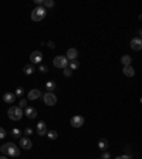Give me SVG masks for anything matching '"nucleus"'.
Listing matches in <instances>:
<instances>
[{
	"instance_id": "nucleus-11",
	"label": "nucleus",
	"mask_w": 142,
	"mask_h": 159,
	"mask_svg": "<svg viewBox=\"0 0 142 159\" xmlns=\"http://www.w3.org/2000/svg\"><path fill=\"white\" fill-rule=\"evenodd\" d=\"M77 57H78V51H77V49H68V51H67V60H77Z\"/></svg>"
},
{
	"instance_id": "nucleus-14",
	"label": "nucleus",
	"mask_w": 142,
	"mask_h": 159,
	"mask_svg": "<svg viewBox=\"0 0 142 159\" xmlns=\"http://www.w3.org/2000/svg\"><path fill=\"white\" fill-rule=\"evenodd\" d=\"M122 72H124V75H126V77H134V75H135V70H134L131 66L124 67V68H122Z\"/></svg>"
},
{
	"instance_id": "nucleus-5",
	"label": "nucleus",
	"mask_w": 142,
	"mask_h": 159,
	"mask_svg": "<svg viewBox=\"0 0 142 159\" xmlns=\"http://www.w3.org/2000/svg\"><path fill=\"white\" fill-rule=\"evenodd\" d=\"M43 99L46 102V105H50V107L57 104V97L54 95V93H46L43 95Z\"/></svg>"
},
{
	"instance_id": "nucleus-9",
	"label": "nucleus",
	"mask_w": 142,
	"mask_h": 159,
	"mask_svg": "<svg viewBox=\"0 0 142 159\" xmlns=\"http://www.w3.org/2000/svg\"><path fill=\"white\" fill-rule=\"evenodd\" d=\"M131 49L135 50V51H139L142 49V40L141 37H135V39L131 40Z\"/></svg>"
},
{
	"instance_id": "nucleus-23",
	"label": "nucleus",
	"mask_w": 142,
	"mask_h": 159,
	"mask_svg": "<svg viewBox=\"0 0 142 159\" xmlns=\"http://www.w3.org/2000/svg\"><path fill=\"white\" fill-rule=\"evenodd\" d=\"M43 7H54V1L53 0H44L43 1Z\"/></svg>"
},
{
	"instance_id": "nucleus-10",
	"label": "nucleus",
	"mask_w": 142,
	"mask_h": 159,
	"mask_svg": "<svg viewBox=\"0 0 142 159\" xmlns=\"http://www.w3.org/2000/svg\"><path fill=\"white\" fill-rule=\"evenodd\" d=\"M37 134L40 137H44V135H47V125H46V122H38L37 124Z\"/></svg>"
},
{
	"instance_id": "nucleus-21",
	"label": "nucleus",
	"mask_w": 142,
	"mask_h": 159,
	"mask_svg": "<svg viewBox=\"0 0 142 159\" xmlns=\"http://www.w3.org/2000/svg\"><path fill=\"white\" fill-rule=\"evenodd\" d=\"M20 135H22V132H20L19 128H13L11 129V137L13 138H20Z\"/></svg>"
},
{
	"instance_id": "nucleus-7",
	"label": "nucleus",
	"mask_w": 142,
	"mask_h": 159,
	"mask_svg": "<svg viewBox=\"0 0 142 159\" xmlns=\"http://www.w3.org/2000/svg\"><path fill=\"white\" fill-rule=\"evenodd\" d=\"M82 125H84V116L74 115L71 118V126H74V128H81Z\"/></svg>"
},
{
	"instance_id": "nucleus-25",
	"label": "nucleus",
	"mask_w": 142,
	"mask_h": 159,
	"mask_svg": "<svg viewBox=\"0 0 142 159\" xmlns=\"http://www.w3.org/2000/svg\"><path fill=\"white\" fill-rule=\"evenodd\" d=\"M19 107H20V108H27V99H20Z\"/></svg>"
},
{
	"instance_id": "nucleus-1",
	"label": "nucleus",
	"mask_w": 142,
	"mask_h": 159,
	"mask_svg": "<svg viewBox=\"0 0 142 159\" xmlns=\"http://www.w3.org/2000/svg\"><path fill=\"white\" fill-rule=\"evenodd\" d=\"M0 152L4 156H11V158H19L20 156V148L13 142H7L4 145H1Z\"/></svg>"
},
{
	"instance_id": "nucleus-13",
	"label": "nucleus",
	"mask_w": 142,
	"mask_h": 159,
	"mask_svg": "<svg viewBox=\"0 0 142 159\" xmlns=\"http://www.w3.org/2000/svg\"><path fill=\"white\" fill-rule=\"evenodd\" d=\"M40 97H41V91H40V90H36V88H34V90H31V91L28 93V99H38Z\"/></svg>"
},
{
	"instance_id": "nucleus-26",
	"label": "nucleus",
	"mask_w": 142,
	"mask_h": 159,
	"mask_svg": "<svg viewBox=\"0 0 142 159\" xmlns=\"http://www.w3.org/2000/svg\"><path fill=\"white\" fill-rule=\"evenodd\" d=\"M63 74H64L66 77H71V74H72V71H71L70 68L67 67V68H64V71H63Z\"/></svg>"
},
{
	"instance_id": "nucleus-31",
	"label": "nucleus",
	"mask_w": 142,
	"mask_h": 159,
	"mask_svg": "<svg viewBox=\"0 0 142 159\" xmlns=\"http://www.w3.org/2000/svg\"><path fill=\"white\" fill-rule=\"evenodd\" d=\"M115 159H132L131 155H122V156H118V158H115Z\"/></svg>"
},
{
	"instance_id": "nucleus-36",
	"label": "nucleus",
	"mask_w": 142,
	"mask_h": 159,
	"mask_svg": "<svg viewBox=\"0 0 142 159\" xmlns=\"http://www.w3.org/2000/svg\"><path fill=\"white\" fill-rule=\"evenodd\" d=\"M16 159H17V158H16Z\"/></svg>"
},
{
	"instance_id": "nucleus-24",
	"label": "nucleus",
	"mask_w": 142,
	"mask_h": 159,
	"mask_svg": "<svg viewBox=\"0 0 142 159\" xmlns=\"http://www.w3.org/2000/svg\"><path fill=\"white\" fill-rule=\"evenodd\" d=\"M24 135H26V137H31V135H33V129H31V128H26V129H24Z\"/></svg>"
},
{
	"instance_id": "nucleus-18",
	"label": "nucleus",
	"mask_w": 142,
	"mask_h": 159,
	"mask_svg": "<svg viewBox=\"0 0 142 159\" xmlns=\"http://www.w3.org/2000/svg\"><path fill=\"white\" fill-rule=\"evenodd\" d=\"M23 71H24V74H26V75H31V74L36 71V68L33 67V64H27V66H24Z\"/></svg>"
},
{
	"instance_id": "nucleus-29",
	"label": "nucleus",
	"mask_w": 142,
	"mask_h": 159,
	"mask_svg": "<svg viewBox=\"0 0 142 159\" xmlns=\"http://www.w3.org/2000/svg\"><path fill=\"white\" fill-rule=\"evenodd\" d=\"M101 159H111V154L105 151L104 154H102V156H101Z\"/></svg>"
},
{
	"instance_id": "nucleus-22",
	"label": "nucleus",
	"mask_w": 142,
	"mask_h": 159,
	"mask_svg": "<svg viewBox=\"0 0 142 159\" xmlns=\"http://www.w3.org/2000/svg\"><path fill=\"white\" fill-rule=\"evenodd\" d=\"M47 137H49L50 139H57L58 134H57V131H47Z\"/></svg>"
},
{
	"instance_id": "nucleus-30",
	"label": "nucleus",
	"mask_w": 142,
	"mask_h": 159,
	"mask_svg": "<svg viewBox=\"0 0 142 159\" xmlns=\"http://www.w3.org/2000/svg\"><path fill=\"white\" fill-rule=\"evenodd\" d=\"M4 137H6V131H4V128H1V126H0V139H3Z\"/></svg>"
},
{
	"instance_id": "nucleus-17",
	"label": "nucleus",
	"mask_w": 142,
	"mask_h": 159,
	"mask_svg": "<svg viewBox=\"0 0 142 159\" xmlns=\"http://www.w3.org/2000/svg\"><path fill=\"white\" fill-rule=\"evenodd\" d=\"M121 63H122V66L126 67V66H131V63H132V57L131 55H122V58H121Z\"/></svg>"
},
{
	"instance_id": "nucleus-35",
	"label": "nucleus",
	"mask_w": 142,
	"mask_h": 159,
	"mask_svg": "<svg viewBox=\"0 0 142 159\" xmlns=\"http://www.w3.org/2000/svg\"><path fill=\"white\" fill-rule=\"evenodd\" d=\"M99 159H101V158H99Z\"/></svg>"
},
{
	"instance_id": "nucleus-15",
	"label": "nucleus",
	"mask_w": 142,
	"mask_h": 159,
	"mask_svg": "<svg viewBox=\"0 0 142 159\" xmlns=\"http://www.w3.org/2000/svg\"><path fill=\"white\" fill-rule=\"evenodd\" d=\"M14 98H16V95H14V94H11V93H6L4 95H3V101L7 102V104L14 102Z\"/></svg>"
},
{
	"instance_id": "nucleus-28",
	"label": "nucleus",
	"mask_w": 142,
	"mask_h": 159,
	"mask_svg": "<svg viewBox=\"0 0 142 159\" xmlns=\"http://www.w3.org/2000/svg\"><path fill=\"white\" fill-rule=\"evenodd\" d=\"M23 93H24V90H23L22 87H19V88L16 90V94H14V95H19V97H22Z\"/></svg>"
},
{
	"instance_id": "nucleus-20",
	"label": "nucleus",
	"mask_w": 142,
	"mask_h": 159,
	"mask_svg": "<svg viewBox=\"0 0 142 159\" xmlns=\"http://www.w3.org/2000/svg\"><path fill=\"white\" fill-rule=\"evenodd\" d=\"M78 67H80V63H78L77 60H72V61H70V63H68V68H70L71 71H72V70H77Z\"/></svg>"
},
{
	"instance_id": "nucleus-8",
	"label": "nucleus",
	"mask_w": 142,
	"mask_h": 159,
	"mask_svg": "<svg viewBox=\"0 0 142 159\" xmlns=\"http://www.w3.org/2000/svg\"><path fill=\"white\" fill-rule=\"evenodd\" d=\"M20 146H22L23 149H31L33 148V142H31V139L30 138H27V137H23V138H20Z\"/></svg>"
},
{
	"instance_id": "nucleus-16",
	"label": "nucleus",
	"mask_w": 142,
	"mask_h": 159,
	"mask_svg": "<svg viewBox=\"0 0 142 159\" xmlns=\"http://www.w3.org/2000/svg\"><path fill=\"white\" fill-rule=\"evenodd\" d=\"M108 145H109L108 139H105V138H104V139H99V141H98V148L101 149V151H104V152L108 149Z\"/></svg>"
},
{
	"instance_id": "nucleus-4",
	"label": "nucleus",
	"mask_w": 142,
	"mask_h": 159,
	"mask_svg": "<svg viewBox=\"0 0 142 159\" xmlns=\"http://www.w3.org/2000/svg\"><path fill=\"white\" fill-rule=\"evenodd\" d=\"M53 64L57 68H67L68 67V60H67L66 55H57L53 60Z\"/></svg>"
},
{
	"instance_id": "nucleus-2",
	"label": "nucleus",
	"mask_w": 142,
	"mask_h": 159,
	"mask_svg": "<svg viewBox=\"0 0 142 159\" xmlns=\"http://www.w3.org/2000/svg\"><path fill=\"white\" fill-rule=\"evenodd\" d=\"M46 14H47V10L44 9L43 6H37V7H34L31 10V20L33 22H41L46 17Z\"/></svg>"
},
{
	"instance_id": "nucleus-6",
	"label": "nucleus",
	"mask_w": 142,
	"mask_h": 159,
	"mask_svg": "<svg viewBox=\"0 0 142 159\" xmlns=\"http://www.w3.org/2000/svg\"><path fill=\"white\" fill-rule=\"evenodd\" d=\"M30 60H31V64H40L41 61H43V53L41 51H33L31 54H30Z\"/></svg>"
},
{
	"instance_id": "nucleus-34",
	"label": "nucleus",
	"mask_w": 142,
	"mask_h": 159,
	"mask_svg": "<svg viewBox=\"0 0 142 159\" xmlns=\"http://www.w3.org/2000/svg\"><path fill=\"white\" fill-rule=\"evenodd\" d=\"M0 159H9V158H7V156H4V155H3V156H0Z\"/></svg>"
},
{
	"instance_id": "nucleus-12",
	"label": "nucleus",
	"mask_w": 142,
	"mask_h": 159,
	"mask_svg": "<svg viewBox=\"0 0 142 159\" xmlns=\"http://www.w3.org/2000/svg\"><path fill=\"white\" fill-rule=\"evenodd\" d=\"M26 116L27 118H30V119H34L36 116H37V111H36V108H31V107H27L26 108Z\"/></svg>"
},
{
	"instance_id": "nucleus-27",
	"label": "nucleus",
	"mask_w": 142,
	"mask_h": 159,
	"mask_svg": "<svg viewBox=\"0 0 142 159\" xmlns=\"http://www.w3.org/2000/svg\"><path fill=\"white\" fill-rule=\"evenodd\" d=\"M38 71H40V72H44V74H46V72H49V68H47L46 66H40V67H38Z\"/></svg>"
},
{
	"instance_id": "nucleus-3",
	"label": "nucleus",
	"mask_w": 142,
	"mask_h": 159,
	"mask_svg": "<svg viewBox=\"0 0 142 159\" xmlns=\"http://www.w3.org/2000/svg\"><path fill=\"white\" fill-rule=\"evenodd\" d=\"M7 115H9V118H10L11 121H19V119H22V116L24 115V112H23V110L20 107H11V108H9V111H7Z\"/></svg>"
},
{
	"instance_id": "nucleus-19",
	"label": "nucleus",
	"mask_w": 142,
	"mask_h": 159,
	"mask_svg": "<svg viewBox=\"0 0 142 159\" xmlns=\"http://www.w3.org/2000/svg\"><path fill=\"white\" fill-rule=\"evenodd\" d=\"M54 88H55V82L54 81H47L46 82V91H47V93L54 91Z\"/></svg>"
},
{
	"instance_id": "nucleus-32",
	"label": "nucleus",
	"mask_w": 142,
	"mask_h": 159,
	"mask_svg": "<svg viewBox=\"0 0 142 159\" xmlns=\"http://www.w3.org/2000/svg\"><path fill=\"white\" fill-rule=\"evenodd\" d=\"M47 46H49V49H51V50L55 47V44L53 43V41H49V43H47Z\"/></svg>"
},
{
	"instance_id": "nucleus-33",
	"label": "nucleus",
	"mask_w": 142,
	"mask_h": 159,
	"mask_svg": "<svg viewBox=\"0 0 142 159\" xmlns=\"http://www.w3.org/2000/svg\"><path fill=\"white\" fill-rule=\"evenodd\" d=\"M43 1H44V0H36V4H38V6H43Z\"/></svg>"
}]
</instances>
